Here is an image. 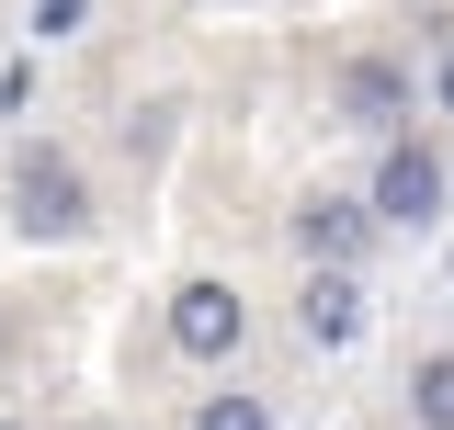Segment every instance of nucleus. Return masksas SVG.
I'll return each mask as SVG.
<instances>
[{
	"label": "nucleus",
	"mask_w": 454,
	"mask_h": 430,
	"mask_svg": "<svg viewBox=\"0 0 454 430\" xmlns=\"http://www.w3.org/2000/svg\"><path fill=\"white\" fill-rule=\"evenodd\" d=\"M340 113H352V125H397V113H409V68H397V57H352V68H340Z\"/></svg>",
	"instance_id": "423d86ee"
},
{
	"label": "nucleus",
	"mask_w": 454,
	"mask_h": 430,
	"mask_svg": "<svg viewBox=\"0 0 454 430\" xmlns=\"http://www.w3.org/2000/svg\"><path fill=\"white\" fill-rule=\"evenodd\" d=\"M432 91H443V113H454V46H443V68H432Z\"/></svg>",
	"instance_id": "9d476101"
},
{
	"label": "nucleus",
	"mask_w": 454,
	"mask_h": 430,
	"mask_svg": "<svg viewBox=\"0 0 454 430\" xmlns=\"http://www.w3.org/2000/svg\"><path fill=\"white\" fill-rule=\"evenodd\" d=\"M364 204H375V227H432V215H443V159H432L420 136H397L387 159H375V193H364Z\"/></svg>",
	"instance_id": "f03ea898"
},
{
	"label": "nucleus",
	"mask_w": 454,
	"mask_h": 430,
	"mask_svg": "<svg viewBox=\"0 0 454 430\" xmlns=\"http://www.w3.org/2000/svg\"><path fill=\"white\" fill-rule=\"evenodd\" d=\"M12 227L23 238H80L91 227V193H80V159L68 148H23V170H12Z\"/></svg>",
	"instance_id": "f257e3e1"
},
{
	"label": "nucleus",
	"mask_w": 454,
	"mask_h": 430,
	"mask_svg": "<svg viewBox=\"0 0 454 430\" xmlns=\"http://www.w3.org/2000/svg\"><path fill=\"white\" fill-rule=\"evenodd\" d=\"M80 23V0H35V35H68Z\"/></svg>",
	"instance_id": "1a4fd4ad"
},
{
	"label": "nucleus",
	"mask_w": 454,
	"mask_h": 430,
	"mask_svg": "<svg viewBox=\"0 0 454 430\" xmlns=\"http://www.w3.org/2000/svg\"><path fill=\"white\" fill-rule=\"evenodd\" d=\"M295 328H307V351H340V340L364 328V295H352V272H307V295H295Z\"/></svg>",
	"instance_id": "39448f33"
},
{
	"label": "nucleus",
	"mask_w": 454,
	"mask_h": 430,
	"mask_svg": "<svg viewBox=\"0 0 454 430\" xmlns=\"http://www.w3.org/2000/svg\"><path fill=\"white\" fill-rule=\"evenodd\" d=\"M409 419H420V430H454V351H432V363L409 374Z\"/></svg>",
	"instance_id": "0eeeda50"
},
{
	"label": "nucleus",
	"mask_w": 454,
	"mask_h": 430,
	"mask_svg": "<svg viewBox=\"0 0 454 430\" xmlns=\"http://www.w3.org/2000/svg\"><path fill=\"white\" fill-rule=\"evenodd\" d=\"M239 328H250V306H239L227 283H182V295H170V340H182L193 363H227Z\"/></svg>",
	"instance_id": "7ed1b4c3"
},
{
	"label": "nucleus",
	"mask_w": 454,
	"mask_h": 430,
	"mask_svg": "<svg viewBox=\"0 0 454 430\" xmlns=\"http://www.w3.org/2000/svg\"><path fill=\"white\" fill-rule=\"evenodd\" d=\"M364 238H375V204H352V193H307V204H295V250L318 272H340Z\"/></svg>",
	"instance_id": "20e7f679"
},
{
	"label": "nucleus",
	"mask_w": 454,
	"mask_h": 430,
	"mask_svg": "<svg viewBox=\"0 0 454 430\" xmlns=\"http://www.w3.org/2000/svg\"><path fill=\"white\" fill-rule=\"evenodd\" d=\"M193 430H273V419H262V396H205Z\"/></svg>",
	"instance_id": "6e6552de"
}]
</instances>
